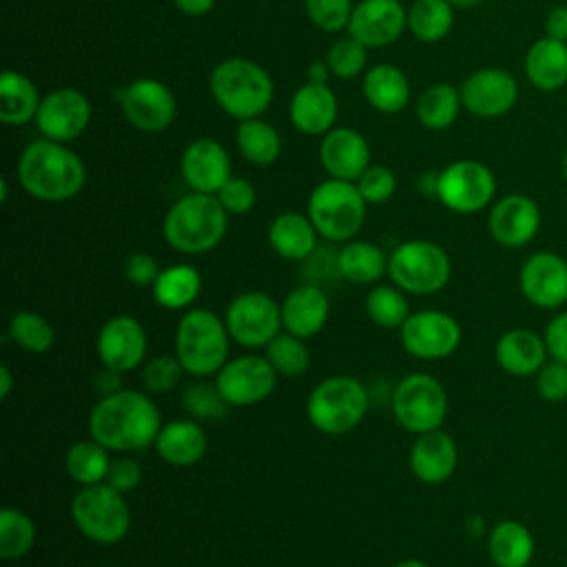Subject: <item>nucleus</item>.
I'll return each instance as SVG.
<instances>
[{"label": "nucleus", "mask_w": 567, "mask_h": 567, "mask_svg": "<svg viewBox=\"0 0 567 567\" xmlns=\"http://www.w3.org/2000/svg\"><path fill=\"white\" fill-rule=\"evenodd\" d=\"M159 430V408L140 390L120 388L117 392L100 396L89 414V434L117 454L153 445Z\"/></svg>", "instance_id": "nucleus-1"}, {"label": "nucleus", "mask_w": 567, "mask_h": 567, "mask_svg": "<svg viewBox=\"0 0 567 567\" xmlns=\"http://www.w3.org/2000/svg\"><path fill=\"white\" fill-rule=\"evenodd\" d=\"M18 179L33 199L58 204L82 190L86 168L78 153L64 146V142L42 137L22 151L18 159Z\"/></svg>", "instance_id": "nucleus-2"}, {"label": "nucleus", "mask_w": 567, "mask_h": 567, "mask_svg": "<svg viewBox=\"0 0 567 567\" xmlns=\"http://www.w3.org/2000/svg\"><path fill=\"white\" fill-rule=\"evenodd\" d=\"M228 213L217 195L188 193L179 197L164 217V239L182 255H202L213 250L226 235Z\"/></svg>", "instance_id": "nucleus-3"}, {"label": "nucleus", "mask_w": 567, "mask_h": 567, "mask_svg": "<svg viewBox=\"0 0 567 567\" xmlns=\"http://www.w3.org/2000/svg\"><path fill=\"white\" fill-rule=\"evenodd\" d=\"M272 93L268 71L246 58L221 60L210 73V95L226 115L239 122L259 117L270 106Z\"/></svg>", "instance_id": "nucleus-4"}, {"label": "nucleus", "mask_w": 567, "mask_h": 567, "mask_svg": "<svg viewBox=\"0 0 567 567\" xmlns=\"http://www.w3.org/2000/svg\"><path fill=\"white\" fill-rule=\"evenodd\" d=\"M230 341L224 319L208 308H190L175 330V357L188 374L210 377L228 361Z\"/></svg>", "instance_id": "nucleus-5"}, {"label": "nucleus", "mask_w": 567, "mask_h": 567, "mask_svg": "<svg viewBox=\"0 0 567 567\" xmlns=\"http://www.w3.org/2000/svg\"><path fill=\"white\" fill-rule=\"evenodd\" d=\"M370 408L365 385L350 374H334L319 381L306 401V414L315 430L339 436L354 430Z\"/></svg>", "instance_id": "nucleus-6"}, {"label": "nucleus", "mask_w": 567, "mask_h": 567, "mask_svg": "<svg viewBox=\"0 0 567 567\" xmlns=\"http://www.w3.org/2000/svg\"><path fill=\"white\" fill-rule=\"evenodd\" d=\"M368 202L354 182L323 179L308 197V217L319 237L328 241H350L363 226Z\"/></svg>", "instance_id": "nucleus-7"}, {"label": "nucleus", "mask_w": 567, "mask_h": 567, "mask_svg": "<svg viewBox=\"0 0 567 567\" xmlns=\"http://www.w3.org/2000/svg\"><path fill=\"white\" fill-rule=\"evenodd\" d=\"M71 518L78 532L97 545H115L124 540L131 527V509L124 494L106 481L84 485L75 492L71 501Z\"/></svg>", "instance_id": "nucleus-8"}, {"label": "nucleus", "mask_w": 567, "mask_h": 567, "mask_svg": "<svg viewBox=\"0 0 567 567\" xmlns=\"http://www.w3.org/2000/svg\"><path fill=\"white\" fill-rule=\"evenodd\" d=\"M388 275L396 288L412 295H434L452 277L450 255L430 239H408L388 259Z\"/></svg>", "instance_id": "nucleus-9"}, {"label": "nucleus", "mask_w": 567, "mask_h": 567, "mask_svg": "<svg viewBox=\"0 0 567 567\" xmlns=\"http://www.w3.org/2000/svg\"><path fill=\"white\" fill-rule=\"evenodd\" d=\"M392 414L403 430L416 436L441 430L447 416V392L436 377L412 372L392 392Z\"/></svg>", "instance_id": "nucleus-10"}, {"label": "nucleus", "mask_w": 567, "mask_h": 567, "mask_svg": "<svg viewBox=\"0 0 567 567\" xmlns=\"http://www.w3.org/2000/svg\"><path fill=\"white\" fill-rule=\"evenodd\" d=\"M224 323L235 343L266 348L284 328L281 306L261 290H246L226 306Z\"/></svg>", "instance_id": "nucleus-11"}, {"label": "nucleus", "mask_w": 567, "mask_h": 567, "mask_svg": "<svg viewBox=\"0 0 567 567\" xmlns=\"http://www.w3.org/2000/svg\"><path fill=\"white\" fill-rule=\"evenodd\" d=\"M496 193L494 173L478 159L447 164L436 179V197L452 213L472 215L483 210Z\"/></svg>", "instance_id": "nucleus-12"}, {"label": "nucleus", "mask_w": 567, "mask_h": 567, "mask_svg": "<svg viewBox=\"0 0 567 567\" xmlns=\"http://www.w3.org/2000/svg\"><path fill=\"white\" fill-rule=\"evenodd\" d=\"M277 379L279 374L266 357L241 354L224 363L215 374V388L226 405L250 408L272 394Z\"/></svg>", "instance_id": "nucleus-13"}, {"label": "nucleus", "mask_w": 567, "mask_h": 567, "mask_svg": "<svg viewBox=\"0 0 567 567\" xmlns=\"http://www.w3.org/2000/svg\"><path fill=\"white\" fill-rule=\"evenodd\" d=\"M401 346L408 354L423 361L445 359L461 346V323L443 310H419L399 328Z\"/></svg>", "instance_id": "nucleus-14"}, {"label": "nucleus", "mask_w": 567, "mask_h": 567, "mask_svg": "<svg viewBox=\"0 0 567 567\" xmlns=\"http://www.w3.org/2000/svg\"><path fill=\"white\" fill-rule=\"evenodd\" d=\"M120 109L137 131L159 133L173 124L177 115V100L164 82L140 78L120 91Z\"/></svg>", "instance_id": "nucleus-15"}, {"label": "nucleus", "mask_w": 567, "mask_h": 567, "mask_svg": "<svg viewBox=\"0 0 567 567\" xmlns=\"http://www.w3.org/2000/svg\"><path fill=\"white\" fill-rule=\"evenodd\" d=\"M518 286L532 306L563 308L567 303V259L551 250L532 252L518 270Z\"/></svg>", "instance_id": "nucleus-16"}, {"label": "nucleus", "mask_w": 567, "mask_h": 567, "mask_svg": "<svg viewBox=\"0 0 567 567\" xmlns=\"http://www.w3.org/2000/svg\"><path fill=\"white\" fill-rule=\"evenodd\" d=\"M91 122L89 97L73 86H60L42 97L35 124L42 137L53 142H71L86 131Z\"/></svg>", "instance_id": "nucleus-17"}, {"label": "nucleus", "mask_w": 567, "mask_h": 567, "mask_svg": "<svg viewBox=\"0 0 567 567\" xmlns=\"http://www.w3.org/2000/svg\"><path fill=\"white\" fill-rule=\"evenodd\" d=\"M463 109L476 117L505 115L518 100L514 75L498 66H483L470 73L461 84Z\"/></svg>", "instance_id": "nucleus-18"}, {"label": "nucleus", "mask_w": 567, "mask_h": 567, "mask_svg": "<svg viewBox=\"0 0 567 567\" xmlns=\"http://www.w3.org/2000/svg\"><path fill=\"white\" fill-rule=\"evenodd\" d=\"M146 330L131 315H115L102 323L95 341L100 363L115 372H131L146 357Z\"/></svg>", "instance_id": "nucleus-19"}, {"label": "nucleus", "mask_w": 567, "mask_h": 567, "mask_svg": "<svg viewBox=\"0 0 567 567\" xmlns=\"http://www.w3.org/2000/svg\"><path fill=\"white\" fill-rule=\"evenodd\" d=\"M487 228L498 246L523 248L540 230V208L532 197L509 193L489 208Z\"/></svg>", "instance_id": "nucleus-20"}, {"label": "nucleus", "mask_w": 567, "mask_h": 567, "mask_svg": "<svg viewBox=\"0 0 567 567\" xmlns=\"http://www.w3.org/2000/svg\"><path fill=\"white\" fill-rule=\"evenodd\" d=\"M408 27V11L399 0H359L348 22V35L365 47H385Z\"/></svg>", "instance_id": "nucleus-21"}, {"label": "nucleus", "mask_w": 567, "mask_h": 567, "mask_svg": "<svg viewBox=\"0 0 567 567\" xmlns=\"http://www.w3.org/2000/svg\"><path fill=\"white\" fill-rule=\"evenodd\" d=\"M182 177L195 193L217 195V190L233 177L230 157L226 148L213 137L193 140L182 153Z\"/></svg>", "instance_id": "nucleus-22"}, {"label": "nucleus", "mask_w": 567, "mask_h": 567, "mask_svg": "<svg viewBox=\"0 0 567 567\" xmlns=\"http://www.w3.org/2000/svg\"><path fill=\"white\" fill-rule=\"evenodd\" d=\"M319 159L330 177L357 182L370 166V146L359 131L337 126L323 135Z\"/></svg>", "instance_id": "nucleus-23"}, {"label": "nucleus", "mask_w": 567, "mask_h": 567, "mask_svg": "<svg viewBox=\"0 0 567 567\" xmlns=\"http://www.w3.org/2000/svg\"><path fill=\"white\" fill-rule=\"evenodd\" d=\"M279 306L284 330L301 339L319 334L330 317V299L326 290L315 284L292 288Z\"/></svg>", "instance_id": "nucleus-24"}, {"label": "nucleus", "mask_w": 567, "mask_h": 567, "mask_svg": "<svg viewBox=\"0 0 567 567\" xmlns=\"http://www.w3.org/2000/svg\"><path fill=\"white\" fill-rule=\"evenodd\" d=\"M545 337L532 328H509L494 346L498 368L512 377H534L547 363Z\"/></svg>", "instance_id": "nucleus-25"}, {"label": "nucleus", "mask_w": 567, "mask_h": 567, "mask_svg": "<svg viewBox=\"0 0 567 567\" xmlns=\"http://www.w3.org/2000/svg\"><path fill=\"white\" fill-rule=\"evenodd\" d=\"M456 463H458L456 441L443 430L419 434L410 447V470L421 483L439 485L447 481L454 474Z\"/></svg>", "instance_id": "nucleus-26"}, {"label": "nucleus", "mask_w": 567, "mask_h": 567, "mask_svg": "<svg viewBox=\"0 0 567 567\" xmlns=\"http://www.w3.org/2000/svg\"><path fill=\"white\" fill-rule=\"evenodd\" d=\"M290 122L303 135H321L334 128L337 95L328 84L306 82L290 97Z\"/></svg>", "instance_id": "nucleus-27"}, {"label": "nucleus", "mask_w": 567, "mask_h": 567, "mask_svg": "<svg viewBox=\"0 0 567 567\" xmlns=\"http://www.w3.org/2000/svg\"><path fill=\"white\" fill-rule=\"evenodd\" d=\"M153 447L164 463L173 467H188L202 461L208 439L195 419H177L162 425Z\"/></svg>", "instance_id": "nucleus-28"}, {"label": "nucleus", "mask_w": 567, "mask_h": 567, "mask_svg": "<svg viewBox=\"0 0 567 567\" xmlns=\"http://www.w3.org/2000/svg\"><path fill=\"white\" fill-rule=\"evenodd\" d=\"M525 75L532 86L554 93L567 84V42L554 38H538L525 53Z\"/></svg>", "instance_id": "nucleus-29"}, {"label": "nucleus", "mask_w": 567, "mask_h": 567, "mask_svg": "<svg viewBox=\"0 0 567 567\" xmlns=\"http://www.w3.org/2000/svg\"><path fill=\"white\" fill-rule=\"evenodd\" d=\"M317 237L310 217L295 210L277 215L268 226L270 248L288 261H306L317 250Z\"/></svg>", "instance_id": "nucleus-30"}, {"label": "nucleus", "mask_w": 567, "mask_h": 567, "mask_svg": "<svg viewBox=\"0 0 567 567\" xmlns=\"http://www.w3.org/2000/svg\"><path fill=\"white\" fill-rule=\"evenodd\" d=\"M363 95L374 111L394 115L410 100V82L399 66L388 62L374 64L363 75Z\"/></svg>", "instance_id": "nucleus-31"}, {"label": "nucleus", "mask_w": 567, "mask_h": 567, "mask_svg": "<svg viewBox=\"0 0 567 567\" xmlns=\"http://www.w3.org/2000/svg\"><path fill=\"white\" fill-rule=\"evenodd\" d=\"M534 549L532 532L514 518H505L489 529L487 554L496 567H527Z\"/></svg>", "instance_id": "nucleus-32"}, {"label": "nucleus", "mask_w": 567, "mask_h": 567, "mask_svg": "<svg viewBox=\"0 0 567 567\" xmlns=\"http://www.w3.org/2000/svg\"><path fill=\"white\" fill-rule=\"evenodd\" d=\"M42 97L38 86L20 71H2L0 75V120L4 124H27L35 120Z\"/></svg>", "instance_id": "nucleus-33"}, {"label": "nucleus", "mask_w": 567, "mask_h": 567, "mask_svg": "<svg viewBox=\"0 0 567 567\" xmlns=\"http://www.w3.org/2000/svg\"><path fill=\"white\" fill-rule=\"evenodd\" d=\"M151 292L157 306L166 310H186L202 292V275L190 264H173L162 268Z\"/></svg>", "instance_id": "nucleus-34"}, {"label": "nucleus", "mask_w": 567, "mask_h": 567, "mask_svg": "<svg viewBox=\"0 0 567 567\" xmlns=\"http://www.w3.org/2000/svg\"><path fill=\"white\" fill-rule=\"evenodd\" d=\"M341 279L352 284H374L388 275V255L372 241L350 239L337 255Z\"/></svg>", "instance_id": "nucleus-35"}, {"label": "nucleus", "mask_w": 567, "mask_h": 567, "mask_svg": "<svg viewBox=\"0 0 567 567\" xmlns=\"http://www.w3.org/2000/svg\"><path fill=\"white\" fill-rule=\"evenodd\" d=\"M109 452L111 450H106L93 436L75 441L64 454V470L80 487L104 483L113 461Z\"/></svg>", "instance_id": "nucleus-36"}, {"label": "nucleus", "mask_w": 567, "mask_h": 567, "mask_svg": "<svg viewBox=\"0 0 567 567\" xmlns=\"http://www.w3.org/2000/svg\"><path fill=\"white\" fill-rule=\"evenodd\" d=\"M461 91L447 82L427 86L416 100V120L432 131L452 126L461 113Z\"/></svg>", "instance_id": "nucleus-37"}, {"label": "nucleus", "mask_w": 567, "mask_h": 567, "mask_svg": "<svg viewBox=\"0 0 567 567\" xmlns=\"http://www.w3.org/2000/svg\"><path fill=\"white\" fill-rule=\"evenodd\" d=\"M237 148L250 164L270 166L281 153V137L272 124L250 117L237 126Z\"/></svg>", "instance_id": "nucleus-38"}, {"label": "nucleus", "mask_w": 567, "mask_h": 567, "mask_svg": "<svg viewBox=\"0 0 567 567\" xmlns=\"http://www.w3.org/2000/svg\"><path fill=\"white\" fill-rule=\"evenodd\" d=\"M454 24V11L447 0H414L408 9V29L421 42L443 40Z\"/></svg>", "instance_id": "nucleus-39"}, {"label": "nucleus", "mask_w": 567, "mask_h": 567, "mask_svg": "<svg viewBox=\"0 0 567 567\" xmlns=\"http://www.w3.org/2000/svg\"><path fill=\"white\" fill-rule=\"evenodd\" d=\"M9 337L11 341L31 354H44L55 343V330L42 315L33 310H18L9 319Z\"/></svg>", "instance_id": "nucleus-40"}, {"label": "nucleus", "mask_w": 567, "mask_h": 567, "mask_svg": "<svg viewBox=\"0 0 567 567\" xmlns=\"http://www.w3.org/2000/svg\"><path fill=\"white\" fill-rule=\"evenodd\" d=\"M35 543L33 518L16 507H4L0 512V558L18 560L31 551Z\"/></svg>", "instance_id": "nucleus-41"}, {"label": "nucleus", "mask_w": 567, "mask_h": 567, "mask_svg": "<svg viewBox=\"0 0 567 567\" xmlns=\"http://www.w3.org/2000/svg\"><path fill=\"white\" fill-rule=\"evenodd\" d=\"M365 315L381 328H401L410 317V301L401 288L374 286L363 301Z\"/></svg>", "instance_id": "nucleus-42"}, {"label": "nucleus", "mask_w": 567, "mask_h": 567, "mask_svg": "<svg viewBox=\"0 0 567 567\" xmlns=\"http://www.w3.org/2000/svg\"><path fill=\"white\" fill-rule=\"evenodd\" d=\"M266 359L275 368L279 377H299L310 365V350L306 348L301 337H295L290 332H279L268 346H266Z\"/></svg>", "instance_id": "nucleus-43"}, {"label": "nucleus", "mask_w": 567, "mask_h": 567, "mask_svg": "<svg viewBox=\"0 0 567 567\" xmlns=\"http://www.w3.org/2000/svg\"><path fill=\"white\" fill-rule=\"evenodd\" d=\"M365 44H361L359 40H354L352 35L337 40L326 55V64L330 69L332 75L337 78H354L365 69L368 62V53H365Z\"/></svg>", "instance_id": "nucleus-44"}, {"label": "nucleus", "mask_w": 567, "mask_h": 567, "mask_svg": "<svg viewBox=\"0 0 567 567\" xmlns=\"http://www.w3.org/2000/svg\"><path fill=\"white\" fill-rule=\"evenodd\" d=\"M184 372L186 370L175 354H159L144 363L142 383L148 392H171L177 388Z\"/></svg>", "instance_id": "nucleus-45"}, {"label": "nucleus", "mask_w": 567, "mask_h": 567, "mask_svg": "<svg viewBox=\"0 0 567 567\" xmlns=\"http://www.w3.org/2000/svg\"><path fill=\"white\" fill-rule=\"evenodd\" d=\"M352 9V0H306V13L321 31H339L348 27Z\"/></svg>", "instance_id": "nucleus-46"}, {"label": "nucleus", "mask_w": 567, "mask_h": 567, "mask_svg": "<svg viewBox=\"0 0 567 567\" xmlns=\"http://www.w3.org/2000/svg\"><path fill=\"white\" fill-rule=\"evenodd\" d=\"M354 184L368 204H383L396 190L394 173L381 164H370Z\"/></svg>", "instance_id": "nucleus-47"}, {"label": "nucleus", "mask_w": 567, "mask_h": 567, "mask_svg": "<svg viewBox=\"0 0 567 567\" xmlns=\"http://www.w3.org/2000/svg\"><path fill=\"white\" fill-rule=\"evenodd\" d=\"M536 392L547 403H563L567 399V363L551 359L534 374Z\"/></svg>", "instance_id": "nucleus-48"}, {"label": "nucleus", "mask_w": 567, "mask_h": 567, "mask_svg": "<svg viewBox=\"0 0 567 567\" xmlns=\"http://www.w3.org/2000/svg\"><path fill=\"white\" fill-rule=\"evenodd\" d=\"M184 408L195 419H219L228 405L219 396L217 388L195 383L184 392Z\"/></svg>", "instance_id": "nucleus-49"}, {"label": "nucleus", "mask_w": 567, "mask_h": 567, "mask_svg": "<svg viewBox=\"0 0 567 567\" xmlns=\"http://www.w3.org/2000/svg\"><path fill=\"white\" fill-rule=\"evenodd\" d=\"M217 199L219 204L226 208V213L230 215H244L255 206V188L250 182L241 179V177H230L219 190H217Z\"/></svg>", "instance_id": "nucleus-50"}, {"label": "nucleus", "mask_w": 567, "mask_h": 567, "mask_svg": "<svg viewBox=\"0 0 567 567\" xmlns=\"http://www.w3.org/2000/svg\"><path fill=\"white\" fill-rule=\"evenodd\" d=\"M106 483L111 487H115L117 492H122V494L133 492L142 483V467H140V463L135 458H131V456L117 454L111 461V467H109V474H106Z\"/></svg>", "instance_id": "nucleus-51"}, {"label": "nucleus", "mask_w": 567, "mask_h": 567, "mask_svg": "<svg viewBox=\"0 0 567 567\" xmlns=\"http://www.w3.org/2000/svg\"><path fill=\"white\" fill-rule=\"evenodd\" d=\"M162 272L157 259L148 252H133L124 261V277L135 286H153L157 275Z\"/></svg>", "instance_id": "nucleus-52"}, {"label": "nucleus", "mask_w": 567, "mask_h": 567, "mask_svg": "<svg viewBox=\"0 0 567 567\" xmlns=\"http://www.w3.org/2000/svg\"><path fill=\"white\" fill-rule=\"evenodd\" d=\"M549 357L567 363V310L558 312L543 332Z\"/></svg>", "instance_id": "nucleus-53"}, {"label": "nucleus", "mask_w": 567, "mask_h": 567, "mask_svg": "<svg viewBox=\"0 0 567 567\" xmlns=\"http://www.w3.org/2000/svg\"><path fill=\"white\" fill-rule=\"evenodd\" d=\"M543 29L547 38L567 42V4H556L554 9H549Z\"/></svg>", "instance_id": "nucleus-54"}, {"label": "nucleus", "mask_w": 567, "mask_h": 567, "mask_svg": "<svg viewBox=\"0 0 567 567\" xmlns=\"http://www.w3.org/2000/svg\"><path fill=\"white\" fill-rule=\"evenodd\" d=\"M173 4L186 13V16H193V18H199V16H206L213 7H215V0H173Z\"/></svg>", "instance_id": "nucleus-55"}, {"label": "nucleus", "mask_w": 567, "mask_h": 567, "mask_svg": "<svg viewBox=\"0 0 567 567\" xmlns=\"http://www.w3.org/2000/svg\"><path fill=\"white\" fill-rule=\"evenodd\" d=\"M330 75L332 73L326 62H312L308 69V82H312V84H328Z\"/></svg>", "instance_id": "nucleus-56"}, {"label": "nucleus", "mask_w": 567, "mask_h": 567, "mask_svg": "<svg viewBox=\"0 0 567 567\" xmlns=\"http://www.w3.org/2000/svg\"><path fill=\"white\" fill-rule=\"evenodd\" d=\"M11 390H13V372H11V368L7 363H2L0 365V399L2 401L9 399Z\"/></svg>", "instance_id": "nucleus-57"}, {"label": "nucleus", "mask_w": 567, "mask_h": 567, "mask_svg": "<svg viewBox=\"0 0 567 567\" xmlns=\"http://www.w3.org/2000/svg\"><path fill=\"white\" fill-rule=\"evenodd\" d=\"M392 567H430V565L419 558H403V560H396Z\"/></svg>", "instance_id": "nucleus-58"}, {"label": "nucleus", "mask_w": 567, "mask_h": 567, "mask_svg": "<svg viewBox=\"0 0 567 567\" xmlns=\"http://www.w3.org/2000/svg\"><path fill=\"white\" fill-rule=\"evenodd\" d=\"M560 175H563V182L567 186V146L563 151V157H560Z\"/></svg>", "instance_id": "nucleus-59"}, {"label": "nucleus", "mask_w": 567, "mask_h": 567, "mask_svg": "<svg viewBox=\"0 0 567 567\" xmlns=\"http://www.w3.org/2000/svg\"><path fill=\"white\" fill-rule=\"evenodd\" d=\"M452 7H474V4H478V2H483V0H447Z\"/></svg>", "instance_id": "nucleus-60"}, {"label": "nucleus", "mask_w": 567, "mask_h": 567, "mask_svg": "<svg viewBox=\"0 0 567 567\" xmlns=\"http://www.w3.org/2000/svg\"><path fill=\"white\" fill-rule=\"evenodd\" d=\"M95 567H106V565H95Z\"/></svg>", "instance_id": "nucleus-61"}]
</instances>
